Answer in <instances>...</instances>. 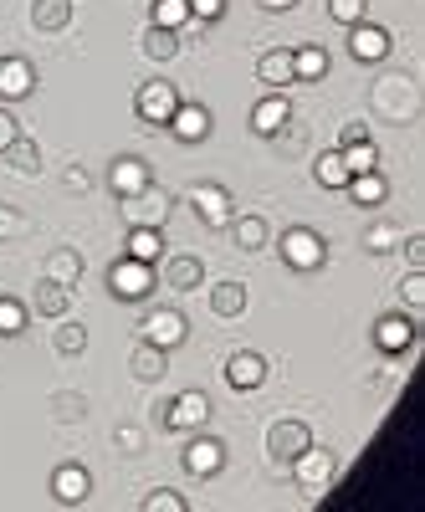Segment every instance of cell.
<instances>
[{"label":"cell","mask_w":425,"mask_h":512,"mask_svg":"<svg viewBox=\"0 0 425 512\" xmlns=\"http://www.w3.org/2000/svg\"><path fill=\"white\" fill-rule=\"evenodd\" d=\"M154 287H159L154 262H134V256H118V262L108 267V292L118 297V303H144Z\"/></svg>","instance_id":"cell-3"},{"label":"cell","mask_w":425,"mask_h":512,"mask_svg":"<svg viewBox=\"0 0 425 512\" xmlns=\"http://www.w3.org/2000/svg\"><path fill=\"white\" fill-rule=\"evenodd\" d=\"M313 446V431H308V420H272V431H267V456L277 466H292V456H303Z\"/></svg>","instance_id":"cell-7"},{"label":"cell","mask_w":425,"mask_h":512,"mask_svg":"<svg viewBox=\"0 0 425 512\" xmlns=\"http://www.w3.org/2000/svg\"><path fill=\"white\" fill-rule=\"evenodd\" d=\"M190 502H185V492H175V487H159V492H149L144 497V512H185Z\"/></svg>","instance_id":"cell-44"},{"label":"cell","mask_w":425,"mask_h":512,"mask_svg":"<svg viewBox=\"0 0 425 512\" xmlns=\"http://www.w3.org/2000/svg\"><path fill=\"white\" fill-rule=\"evenodd\" d=\"M26 231H31V216H26V210L0 205V241H16V236H26Z\"/></svg>","instance_id":"cell-43"},{"label":"cell","mask_w":425,"mask_h":512,"mask_svg":"<svg viewBox=\"0 0 425 512\" xmlns=\"http://www.w3.org/2000/svg\"><path fill=\"white\" fill-rule=\"evenodd\" d=\"M226 384H231V390H262V384H267V359L262 354H251V349H241V354H231L226 359Z\"/></svg>","instance_id":"cell-16"},{"label":"cell","mask_w":425,"mask_h":512,"mask_svg":"<svg viewBox=\"0 0 425 512\" xmlns=\"http://www.w3.org/2000/svg\"><path fill=\"white\" fill-rule=\"evenodd\" d=\"M292 118V103H287V93H267L257 108H251V134H262V139H272L277 128Z\"/></svg>","instance_id":"cell-21"},{"label":"cell","mask_w":425,"mask_h":512,"mask_svg":"<svg viewBox=\"0 0 425 512\" xmlns=\"http://www.w3.org/2000/svg\"><path fill=\"white\" fill-rule=\"evenodd\" d=\"M154 185V169H149V159H139V154H118L113 164H108V190L123 200V195H139V190H149Z\"/></svg>","instance_id":"cell-10"},{"label":"cell","mask_w":425,"mask_h":512,"mask_svg":"<svg viewBox=\"0 0 425 512\" xmlns=\"http://www.w3.org/2000/svg\"><path fill=\"white\" fill-rule=\"evenodd\" d=\"M16 139H21V123L11 118V108H0V154H6Z\"/></svg>","instance_id":"cell-48"},{"label":"cell","mask_w":425,"mask_h":512,"mask_svg":"<svg viewBox=\"0 0 425 512\" xmlns=\"http://www.w3.org/2000/svg\"><path fill=\"white\" fill-rule=\"evenodd\" d=\"M52 349H57L62 359H77V354H88V323L57 318V328H52Z\"/></svg>","instance_id":"cell-29"},{"label":"cell","mask_w":425,"mask_h":512,"mask_svg":"<svg viewBox=\"0 0 425 512\" xmlns=\"http://www.w3.org/2000/svg\"><path fill=\"white\" fill-rule=\"evenodd\" d=\"M344 190L354 195V205H385V200H390V180L379 175V169H369V175H354Z\"/></svg>","instance_id":"cell-30"},{"label":"cell","mask_w":425,"mask_h":512,"mask_svg":"<svg viewBox=\"0 0 425 512\" xmlns=\"http://www.w3.org/2000/svg\"><path fill=\"white\" fill-rule=\"evenodd\" d=\"M272 149H277V154H303V149H308V123L287 118L277 134H272Z\"/></svg>","instance_id":"cell-37"},{"label":"cell","mask_w":425,"mask_h":512,"mask_svg":"<svg viewBox=\"0 0 425 512\" xmlns=\"http://www.w3.org/2000/svg\"><path fill=\"white\" fill-rule=\"evenodd\" d=\"M338 154H344V164H349V180H354V175H369V169H379L374 139H369V144H349V149H338Z\"/></svg>","instance_id":"cell-40"},{"label":"cell","mask_w":425,"mask_h":512,"mask_svg":"<svg viewBox=\"0 0 425 512\" xmlns=\"http://www.w3.org/2000/svg\"><path fill=\"white\" fill-rule=\"evenodd\" d=\"M47 405H52V415H57L62 425H72V420L88 415V395H77V390H57Z\"/></svg>","instance_id":"cell-38"},{"label":"cell","mask_w":425,"mask_h":512,"mask_svg":"<svg viewBox=\"0 0 425 512\" xmlns=\"http://www.w3.org/2000/svg\"><path fill=\"white\" fill-rule=\"evenodd\" d=\"M400 297H405V308H425V267H410L405 282H400Z\"/></svg>","instance_id":"cell-45"},{"label":"cell","mask_w":425,"mask_h":512,"mask_svg":"<svg viewBox=\"0 0 425 512\" xmlns=\"http://www.w3.org/2000/svg\"><path fill=\"white\" fill-rule=\"evenodd\" d=\"M190 210H195V221L200 226H210V231H226L231 226V216H236V200H231V190L226 185H216V180H200V185H190Z\"/></svg>","instance_id":"cell-5"},{"label":"cell","mask_w":425,"mask_h":512,"mask_svg":"<svg viewBox=\"0 0 425 512\" xmlns=\"http://www.w3.org/2000/svg\"><path fill=\"white\" fill-rule=\"evenodd\" d=\"M118 210H123V221H129V226H164L169 195H164L159 185H149V190H139V195H123Z\"/></svg>","instance_id":"cell-12"},{"label":"cell","mask_w":425,"mask_h":512,"mask_svg":"<svg viewBox=\"0 0 425 512\" xmlns=\"http://www.w3.org/2000/svg\"><path fill=\"white\" fill-rule=\"evenodd\" d=\"M221 466H226V441L195 436V441L185 446V472H190V477H216Z\"/></svg>","instance_id":"cell-14"},{"label":"cell","mask_w":425,"mask_h":512,"mask_svg":"<svg viewBox=\"0 0 425 512\" xmlns=\"http://www.w3.org/2000/svg\"><path fill=\"white\" fill-rule=\"evenodd\" d=\"M149 26L185 31V26H190V0H154V21H149Z\"/></svg>","instance_id":"cell-36"},{"label":"cell","mask_w":425,"mask_h":512,"mask_svg":"<svg viewBox=\"0 0 425 512\" xmlns=\"http://www.w3.org/2000/svg\"><path fill=\"white\" fill-rule=\"evenodd\" d=\"M313 180H318L323 190H344V185H349V164H344V154H338V149L318 154V159H313Z\"/></svg>","instance_id":"cell-31"},{"label":"cell","mask_w":425,"mask_h":512,"mask_svg":"<svg viewBox=\"0 0 425 512\" xmlns=\"http://www.w3.org/2000/svg\"><path fill=\"white\" fill-rule=\"evenodd\" d=\"M349 144H369V123H344V128H338V149H349Z\"/></svg>","instance_id":"cell-47"},{"label":"cell","mask_w":425,"mask_h":512,"mask_svg":"<svg viewBox=\"0 0 425 512\" xmlns=\"http://www.w3.org/2000/svg\"><path fill=\"white\" fill-rule=\"evenodd\" d=\"M369 108L374 118H385V123H415L425 98H420V82L410 72H390V77H379L374 88H369Z\"/></svg>","instance_id":"cell-1"},{"label":"cell","mask_w":425,"mask_h":512,"mask_svg":"<svg viewBox=\"0 0 425 512\" xmlns=\"http://www.w3.org/2000/svg\"><path fill=\"white\" fill-rule=\"evenodd\" d=\"M154 410H159L164 431H200V425L210 420V395H205V390H185V395L164 400V405H154Z\"/></svg>","instance_id":"cell-6"},{"label":"cell","mask_w":425,"mask_h":512,"mask_svg":"<svg viewBox=\"0 0 425 512\" xmlns=\"http://www.w3.org/2000/svg\"><path fill=\"white\" fill-rule=\"evenodd\" d=\"M139 47H144V57H149V62H175V57H180V47H185V41H180V31H164V26H149V31L139 36Z\"/></svg>","instance_id":"cell-28"},{"label":"cell","mask_w":425,"mask_h":512,"mask_svg":"<svg viewBox=\"0 0 425 512\" xmlns=\"http://www.w3.org/2000/svg\"><path fill=\"white\" fill-rule=\"evenodd\" d=\"M246 308H251V292H246V282L226 277V282L210 287V313H216V318H241Z\"/></svg>","instance_id":"cell-22"},{"label":"cell","mask_w":425,"mask_h":512,"mask_svg":"<svg viewBox=\"0 0 425 512\" xmlns=\"http://www.w3.org/2000/svg\"><path fill=\"white\" fill-rule=\"evenodd\" d=\"M6 159H11L16 175H41V144H36V139H26V134L6 149Z\"/></svg>","instance_id":"cell-35"},{"label":"cell","mask_w":425,"mask_h":512,"mask_svg":"<svg viewBox=\"0 0 425 512\" xmlns=\"http://www.w3.org/2000/svg\"><path fill=\"white\" fill-rule=\"evenodd\" d=\"M257 82H267L272 93H287L292 82H297V72H292V47H272V52H262V62H257Z\"/></svg>","instance_id":"cell-20"},{"label":"cell","mask_w":425,"mask_h":512,"mask_svg":"<svg viewBox=\"0 0 425 512\" xmlns=\"http://www.w3.org/2000/svg\"><path fill=\"white\" fill-rule=\"evenodd\" d=\"M180 103H185L180 88H175V82H164V77L139 82V93H134V113H139L149 128H169V118H175Z\"/></svg>","instance_id":"cell-4"},{"label":"cell","mask_w":425,"mask_h":512,"mask_svg":"<svg viewBox=\"0 0 425 512\" xmlns=\"http://www.w3.org/2000/svg\"><path fill=\"white\" fill-rule=\"evenodd\" d=\"M231 241H236V251H262L267 241H272V226H267V216H231Z\"/></svg>","instance_id":"cell-23"},{"label":"cell","mask_w":425,"mask_h":512,"mask_svg":"<svg viewBox=\"0 0 425 512\" xmlns=\"http://www.w3.org/2000/svg\"><path fill=\"white\" fill-rule=\"evenodd\" d=\"M129 256H134V262H159V256H164L159 226H129Z\"/></svg>","instance_id":"cell-33"},{"label":"cell","mask_w":425,"mask_h":512,"mask_svg":"<svg viewBox=\"0 0 425 512\" xmlns=\"http://www.w3.org/2000/svg\"><path fill=\"white\" fill-rule=\"evenodd\" d=\"M88 492H93V477H88V466H77V461H62L57 472H52V497H57V502L77 507V502H88Z\"/></svg>","instance_id":"cell-17"},{"label":"cell","mask_w":425,"mask_h":512,"mask_svg":"<svg viewBox=\"0 0 425 512\" xmlns=\"http://www.w3.org/2000/svg\"><path fill=\"white\" fill-rule=\"evenodd\" d=\"M292 477L303 492H323L333 477H338V456L323 451V446H308L303 456H292Z\"/></svg>","instance_id":"cell-8"},{"label":"cell","mask_w":425,"mask_h":512,"mask_svg":"<svg viewBox=\"0 0 425 512\" xmlns=\"http://www.w3.org/2000/svg\"><path fill=\"white\" fill-rule=\"evenodd\" d=\"M31 308L41 313V318H67V308H72V287H57V282H47L41 277V287H36V297H31Z\"/></svg>","instance_id":"cell-27"},{"label":"cell","mask_w":425,"mask_h":512,"mask_svg":"<svg viewBox=\"0 0 425 512\" xmlns=\"http://www.w3.org/2000/svg\"><path fill=\"white\" fill-rule=\"evenodd\" d=\"M62 185H67V190H93V175H88L82 164H72L67 175H62Z\"/></svg>","instance_id":"cell-50"},{"label":"cell","mask_w":425,"mask_h":512,"mask_svg":"<svg viewBox=\"0 0 425 512\" xmlns=\"http://www.w3.org/2000/svg\"><path fill=\"white\" fill-rule=\"evenodd\" d=\"M349 52H354V62H385L395 52V31L379 21H359V26H349Z\"/></svg>","instance_id":"cell-9"},{"label":"cell","mask_w":425,"mask_h":512,"mask_svg":"<svg viewBox=\"0 0 425 512\" xmlns=\"http://www.w3.org/2000/svg\"><path fill=\"white\" fill-rule=\"evenodd\" d=\"M200 282H205L200 256H169V262H164V287H175V292H195Z\"/></svg>","instance_id":"cell-25"},{"label":"cell","mask_w":425,"mask_h":512,"mask_svg":"<svg viewBox=\"0 0 425 512\" xmlns=\"http://www.w3.org/2000/svg\"><path fill=\"white\" fill-rule=\"evenodd\" d=\"M328 16L338 26H359V21H369V0H328Z\"/></svg>","instance_id":"cell-41"},{"label":"cell","mask_w":425,"mask_h":512,"mask_svg":"<svg viewBox=\"0 0 425 512\" xmlns=\"http://www.w3.org/2000/svg\"><path fill=\"white\" fill-rule=\"evenodd\" d=\"M26 333V303L21 297H0V338H21Z\"/></svg>","instance_id":"cell-39"},{"label":"cell","mask_w":425,"mask_h":512,"mask_svg":"<svg viewBox=\"0 0 425 512\" xmlns=\"http://www.w3.org/2000/svg\"><path fill=\"white\" fill-rule=\"evenodd\" d=\"M113 446H118L123 456H144V451H149L144 425H118V431H113Z\"/></svg>","instance_id":"cell-42"},{"label":"cell","mask_w":425,"mask_h":512,"mask_svg":"<svg viewBox=\"0 0 425 512\" xmlns=\"http://www.w3.org/2000/svg\"><path fill=\"white\" fill-rule=\"evenodd\" d=\"M364 251L369 256H390V251H400V226L395 221H374V226H364Z\"/></svg>","instance_id":"cell-34"},{"label":"cell","mask_w":425,"mask_h":512,"mask_svg":"<svg viewBox=\"0 0 425 512\" xmlns=\"http://www.w3.org/2000/svg\"><path fill=\"white\" fill-rule=\"evenodd\" d=\"M400 251L410 267H425V236H400Z\"/></svg>","instance_id":"cell-49"},{"label":"cell","mask_w":425,"mask_h":512,"mask_svg":"<svg viewBox=\"0 0 425 512\" xmlns=\"http://www.w3.org/2000/svg\"><path fill=\"white\" fill-rule=\"evenodd\" d=\"M226 16V0H190V21L195 26H210V21H221Z\"/></svg>","instance_id":"cell-46"},{"label":"cell","mask_w":425,"mask_h":512,"mask_svg":"<svg viewBox=\"0 0 425 512\" xmlns=\"http://www.w3.org/2000/svg\"><path fill=\"white\" fill-rule=\"evenodd\" d=\"M31 26L36 31H67L72 26V0H31Z\"/></svg>","instance_id":"cell-26"},{"label":"cell","mask_w":425,"mask_h":512,"mask_svg":"<svg viewBox=\"0 0 425 512\" xmlns=\"http://www.w3.org/2000/svg\"><path fill=\"white\" fill-rule=\"evenodd\" d=\"M257 6H262V11H272V16H277V11H292V6H297V0H257Z\"/></svg>","instance_id":"cell-51"},{"label":"cell","mask_w":425,"mask_h":512,"mask_svg":"<svg viewBox=\"0 0 425 512\" xmlns=\"http://www.w3.org/2000/svg\"><path fill=\"white\" fill-rule=\"evenodd\" d=\"M164 369H169V354H164L159 344H149V338H139L134 354H129V374H134V379H144V384H154Z\"/></svg>","instance_id":"cell-24"},{"label":"cell","mask_w":425,"mask_h":512,"mask_svg":"<svg viewBox=\"0 0 425 512\" xmlns=\"http://www.w3.org/2000/svg\"><path fill=\"white\" fill-rule=\"evenodd\" d=\"M144 338L169 354V349H180L185 338H190V318H185L180 308H154V313L144 318Z\"/></svg>","instance_id":"cell-11"},{"label":"cell","mask_w":425,"mask_h":512,"mask_svg":"<svg viewBox=\"0 0 425 512\" xmlns=\"http://www.w3.org/2000/svg\"><path fill=\"white\" fill-rule=\"evenodd\" d=\"M169 134L180 144H205L210 139V108L205 103H180L175 118H169Z\"/></svg>","instance_id":"cell-18"},{"label":"cell","mask_w":425,"mask_h":512,"mask_svg":"<svg viewBox=\"0 0 425 512\" xmlns=\"http://www.w3.org/2000/svg\"><path fill=\"white\" fill-rule=\"evenodd\" d=\"M82 272H88V267H82V251L77 246H52L47 251V267H41V277L57 282V287H77Z\"/></svg>","instance_id":"cell-19"},{"label":"cell","mask_w":425,"mask_h":512,"mask_svg":"<svg viewBox=\"0 0 425 512\" xmlns=\"http://www.w3.org/2000/svg\"><path fill=\"white\" fill-rule=\"evenodd\" d=\"M292 72H297V82H323L328 77V52L323 47H292Z\"/></svg>","instance_id":"cell-32"},{"label":"cell","mask_w":425,"mask_h":512,"mask_svg":"<svg viewBox=\"0 0 425 512\" xmlns=\"http://www.w3.org/2000/svg\"><path fill=\"white\" fill-rule=\"evenodd\" d=\"M277 251H282V262H287L292 272H318V267L328 262V241H323L313 226H287L282 241H277Z\"/></svg>","instance_id":"cell-2"},{"label":"cell","mask_w":425,"mask_h":512,"mask_svg":"<svg viewBox=\"0 0 425 512\" xmlns=\"http://www.w3.org/2000/svg\"><path fill=\"white\" fill-rule=\"evenodd\" d=\"M410 344H415V318H410V313L374 318V349H379V354H405Z\"/></svg>","instance_id":"cell-13"},{"label":"cell","mask_w":425,"mask_h":512,"mask_svg":"<svg viewBox=\"0 0 425 512\" xmlns=\"http://www.w3.org/2000/svg\"><path fill=\"white\" fill-rule=\"evenodd\" d=\"M36 93V67L26 57H0V98L6 103H21Z\"/></svg>","instance_id":"cell-15"}]
</instances>
